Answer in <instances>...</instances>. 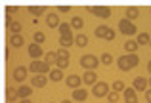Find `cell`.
<instances>
[{"instance_id": "obj_1", "label": "cell", "mask_w": 151, "mask_h": 103, "mask_svg": "<svg viewBox=\"0 0 151 103\" xmlns=\"http://www.w3.org/2000/svg\"><path fill=\"white\" fill-rule=\"evenodd\" d=\"M138 63H140V59H138L136 54H126V55H122V57H119L117 65H119L121 71H130V69H134Z\"/></svg>"}, {"instance_id": "obj_2", "label": "cell", "mask_w": 151, "mask_h": 103, "mask_svg": "<svg viewBox=\"0 0 151 103\" xmlns=\"http://www.w3.org/2000/svg\"><path fill=\"white\" fill-rule=\"evenodd\" d=\"M29 71L37 74H46V73H50V65L46 61H33L29 65Z\"/></svg>"}, {"instance_id": "obj_3", "label": "cell", "mask_w": 151, "mask_h": 103, "mask_svg": "<svg viewBox=\"0 0 151 103\" xmlns=\"http://www.w3.org/2000/svg\"><path fill=\"white\" fill-rule=\"evenodd\" d=\"M119 27H121V33L126 34V36H130V34H136V27H134V23L130 21V19H121V23H119Z\"/></svg>"}, {"instance_id": "obj_4", "label": "cell", "mask_w": 151, "mask_h": 103, "mask_svg": "<svg viewBox=\"0 0 151 103\" xmlns=\"http://www.w3.org/2000/svg\"><path fill=\"white\" fill-rule=\"evenodd\" d=\"M98 61H100V59H98L96 55H84V57H81V65L88 71H92L94 67H98Z\"/></svg>"}, {"instance_id": "obj_5", "label": "cell", "mask_w": 151, "mask_h": 103, "mask_svg": "<svg viewBox=\"0 0 151 103\" xmlns=\"http://www.w3.org/2000/svg\"><path fill=\"white\" fill-rule=\"evenodd\" d=\"M92 94L96 97H103V96H107V94H109V86H107L105 82H96V84H94V88H92Z\"/></svg>"}, {"instance_id": "obj_6", "label": "cell", "mask_w": 151, "mask_h": 103, "mask_svg": "<svg viewBox=\"0 0 151 103\" xmlns=\"http://www.w3.org/2000/svg\"><path fill=\"white\" fill-rule=\"evenodd\" d=\"M90 11H92L94 15H98V17H103V19H107L111 15V10L107 6H90L88 8Z\"/></svg>"}, {"instance_id": "obj_7", "label": "cell", "mask_w": 151, "mask_h": 103, "mask_svg": "<svg viewBox=\"0 0 151 103\" xmlns=\"http://www.w3.org/2000/svg\"><path fill=\"white\" fill-rule=\"evenodd\" d=\"M29 55L33 57V61H38V57H42V55H44V51H42L40 44H31V46H29Z\"/></svg>"}, {"instance_id": "obj_8", "label": "cell", "mask_w": 151, "mask_h": 103, "mask_svg": "<svg viewBox=\"0 0 151 103\" xmlns=\"http://www.w3.org/2000/svg\"><path fill=\"white\" fill-rule=\"evenodd\" d=\"M96 80H98V74L94 73V71H86V73L82 74V82H84V84L94 86V84H96Z\"/></svg>"}, {"instance_id": "obj_9", "label": "cell", "mask_w": 151, "mask_h": 103, "mask_svg": "<svg viewBox=\"0 0 151 103\" xmlns=\"http://www.w3.org/2000/svg\"><path fill=\"white\" fill-rule=\"evenodd\" d=\"M81 84H82V78H81V77H77V74H71V77H67V86H69V88L77 90V88H81Z\"/></svg>"}, {"instance_id": "obj_10", "label": "cell", "mask_w": 151, "mask_h": 103, "mask_svg": "<svg viewBox=\"0 0 151 103\" xmlns=\"http://www.w3.org/2000/svg\"><path fill=\"white\" fill-rule=\"evenodd\" d=\"M149 86V80H145V78H142V77H138L136 80H134V84H132V88H136V92H144L145 88Z\"/></svg>"}, {"instance_id": "obj_11", "label": "cell", "mask_w": 151, "mask_h": 103, "mask_svg": "<svg viewBox=\"0 0 151 103\" xmlns=\"http://www.w3.org/2000/svg\"><path fill=\"white\" fill-rule=\"evenodd\" d=\"M46 77L44 74H35V78H33V82H31V86H33V88H44L46 86Z\"/></svg>"}, {"instance_id": "obj_12", "label": "cell", "mask_w": 151, "mask_h": 103, "mask_svg": "<svg viewBox=\"0 0 151 103\" xmlns=\"http://www.w3.org/2000/svg\"><path fill=\"white\" fill-rule=\"evenodd\" d=\"M46 25H48L50 29H55V27L59 29V25H61V23H59L58 14H48V17H46Z\"/></svg>"}, {"instance_id": "obj_13", "label": "cell", "mask_w": 151, "mask_h": 103, "mask_svg": "<svg viewBox=\"0 0 151 103\" xmlns=\"http://www.w3.org/2000/svg\"><path fill=\"white\" fill-rule=\"evenodd\" d=\"M25 77H27V69L25 67H15L14 69V80L21 82V80H25Z\"/></svg>"}, {"instance_id": "obj_14", "label": "cell", "mask_w": 151, "mask_h": 103, "mask_svg": "<svg viewBox=\"0 0 151 103\" xmlns=\"http://www.w3.org/2000/svg\"><path fill=\"white\" fill-rule=\"evenodd\" d=\"M124 101L126 103H136V88H126L124 90Z\"/></svg>"}, {"instance_id": "obj_15", "label": "cell", "mask_w": 151, "mask_h": 103, "mask_svg": "<svg viewBox=\"0 0 151 103\" xmlns=\"http://www.w3.org/2000/svg\"><path fill=\"white\" fill-rule=\"evenodd\" d=\"M86 96H88V94H86L84 88H77V90L73 92V99H75V101H84Z\"/></svg>"}, {"instance_id": "obj_16", "label": "cell", "mask_w": 151, "mask_h": 103, "mask_svg": "<svg viewBox=\"0 0 151 103\" xmlns=\"http://www.w3.org/2000/svg\"><path fill=\"white\" fill-rule=\"evenodd\" d=\"M23 42H25V40H23V36H21V34H12L10 44L14 46V48H21V46H23Z\"/></svg>"}, {"instance_id": "obj_17", "label": "cell", "mask_w": 151, "mask_h": 103, "mask_svg": "<svg viewBox=\"0 0 151 103\" xmlns=\"http://www.w3.org/2000/svg\"><path fill=\"white\" fill-rule=\"evenodd\" d=\"M17 94H19V99H25L33 94V88L31 86H21V88H17Z\"/></svg>"}, {"instance_id": "obj_18", "label": "cell", "mask_w": 151, "mask_h": 103, "mask_svg": "<svg viewBox=\"0 0 151 103\" xmlns=\"http://www.w3.org/2000/svg\"><path fill=\"white\" fill-rule=\"evenodd\" d=\"M61 78H63L61 69H52V71H50V80H52V82H59Z\"/></svg>"}, {"instance_id": "obj_19", "label": "cell", "mask_w": 151, "mask_h": 103, "mask_svg": "<svg viewBox=\"0 0 151 103\" xmlns=\"http://www.w3.org/2000/svg\"><path fill=\"white\" fill-rule=\"evenodd\" d=\"M138 15H140V10H138V8H134V6L126 8V19H130V21H132V19H136Z\"/></svg>"}, {"instance_id": "obj_20", "label": "cell", "mask_w": 151, "mask_h": 103, "mask_svg": "<svg viewBox=\"0 0 151 103\" xmlns=\"http://www.w3.org/2000/svg\"><path fill=\"white\" fill-rule=\"evenodd\" d=\"M59 44H61V48H69L71 44H73V34H65V36L59 38Z\"/></svg>"}, {"instance_id": "obj_21", "label": "cell", "mask_w": 151, "mask_h": 103, "mask_svg": "<svg viewBox=\"0 0 151 103\" xmlns=\"http://www.w3.org/2000/svg\"><path fill=\"white\" fill-rule=\"evenodd\" d=\"M138 44H140V46H144V44H151V38H149V34L147 33H140V34H138Z\"/></svg>"}, {"instance_id": "obj_22", "label": "cell", "mask_w": 151, "mask_h": 103, "mask_svg": "<svg viewBox=\"0 0 151 103\" xmlns=\"http://www.w3.org/2000/svg\"><path fill=\"white\" fill-rule=\"evenodd\" d=\"M75 44H77V46H81V48L88 46V36H86V34H78V36L75 38Z\"/></svg>"}, {"instance_id": "obj_23", "label": "cell", "mask_w": 151, "mask_h": 103, "mask_svg": "<svg viewBox=\"0 0 151 103\" xmlns=\"http://www.w3.org/2000/svg\"><path fill=\"white\" fill-rule=\"evenodd\" d=\"M107 33H109V27H107V25H100V27L96 29V36H98V38H105Z\"/></svg>"}, {"instance_id": "obj_24", "label": "cell", "mask_w": 151, "mask_h": 103, "mask_svg": "<svg viewBox=\"0 0 151 103\" xmlns=\"http://www.w3.org/2000/svg\"><path fill=\"white\" fill-rule=\"evenodd\" d=\"M138 46H140V44H138V42H134V40H128V42H124V50L128 51V54H134V51L138 50Z\"/></svg>"}, {"instance_id": "obj_25", "label": "cell", "mask_w": 151, "mask_h": 103, "mask_svg": "<svg viewBox=\"0 0 151 103\" xmlns=\"http://www.w3.org/2000/svg\"><path fill=\"white\" fill-rule=\"evenodd\" d=\"M6 97H8V101H15V99L19 97L17 90H14V88H6Z\"/></svg>"}, {"instance_id": "obj_26", "label": "cell", "mask_w": 151, "mask_h": 103, "mask_svg": "<svg viewBox=\"0 0 151 103\" xmlns=\"http://www.w3.org/2000/svg\"><path fill=\"white\" fill-rule=\"evenodd\" d=\"M71 23H61L59 25V33H61V36H65V34H71Z\"/></svg>"}, {"instance_id": "obj_27", "label": "cell", "mask_w": 151, "mask_h": 103, "mask_svg": "<svg viewBox=\"0 0 151 103\" xmlns=\"http://www.w3.org/2000/svg\"><path fill=\"white\" fill-rule=\"evenodd\" d=\"M71 27H73V29H82V27H84V21H82L81 17H73L71 19Z\"/></svg>"}, {"instance_id": "obj_28", "label": "cell", "mask_w": 151, "mask_h": 103, "mask_svg": "<svg viewBox=\"0 0 151 103\" xmlns=\"http://www.w3.org/2000/svg\"><path fill=\"white\" fill-rule=\"evenodd\" d=\"M44 40H46V34L42 33V31H37V33H35V44H42Z\"/></svg>"}, {"instance_id": "obj_29", "label": "cell", "mask_w": 151, "mask_h": 103, "mask_svg": "<svg viewBox=\"0 0 151 103\" xmlns=\"http://www.w3.org/2000/svg\"><path fill=\"white\" fill-rule=\"evenodd\" d=\"M55 63H58V69H65V67L69 65V57H58Z\"/></svg>"}, {"instance_id": "obj_30", "label": "cell", "mask_w": 151, "mask_h": 103, "mask_svg": "<svg viewBox=\"0 0 151 103\" xmlns=\"http://www.w3.org/2000/svg\"><path fill=\"white\" fill-rule=\"evenodd\" d=\"M113 90H115V92H119V94H121V92H124V82H122V80H115L113 82Z\"/></svg>"}, {"instance_id": "obj_31", "label": "cell", "mask_w": 151, "mask_h": 103, "mask_svg": "<svg viewBox=\"0 0 151 103\" xmlns=\"http://www.w3.org/2000/svg\"><path fill=\"white\" fill-rule=\"evenodd\" d=\"M10 31H12V34H19V33H21V23H19V21H14L10 25Z\"/></svg>"}, {"instance_id": "obj_32", "label": "cell", "mask_w": 151, "mask_h": 103, "mask_svg": "<svg viewBox=\"0 0 151 103\" xmlns=\"http://www.w3.org/2000/svg\"><path fill=\"white\" fill-rule=\"evenodd\" d=\"M27 10H29V11H31L33 15H37V17H38V15H40L42 11H44V8H42V6H29Z\"/></svg>"}, {"instance_id": "obj_33", "label": "cell", "mask_w": 151, "mask_h": 103, "mask_svg": "<svg viewBox=\"0 0 151 103\" xmlns=\"http://www.w3.org/2000/svg\"><path fill=\"white\" fill-rule=\"evenodd\" d=\"M55 59H58V51H48V54L44 55V61L48 63V65H50L52 61H55Z\"/></svg>"}, {"instance_id": "obj_34", "label": "cell", "mask_w": 151, "mask_h": 103, "mask_svg": "<svg viewBox=\"0 0 151 103\" xmlns=\"http://www.w3.org/2000/svg\"><path fill=\"white\" fill-rule=\"evenodd\" d=\"M100 61L103 63V65H111V63H113V55H111V54H103Z\"/></svg>"}, {"instance_id": "obj_35", "label": "cell", "mask_w": 151, "mask_h": 103, "mask_svg": "<svg viewBox=\"0 0 151 103\" xmlns=\"http://www.w3.org/2000/svg\"><path fill=\"white\" fill-rule=\"evenodd\" d=\"M107 99H109V103H115V101H119V92H109L107 94Z\"/></svg>"}, {"instance_id": "obj_36", "label": "cell", "mask_w": 151, "mask_h": 103, "mask_svg": "<svg viewBox=\"0 0 151 103\" xmlns=\"http://www.w3.org/2000/svg\"><path fill=\"white\" fill-rule=\"evenodd\" d=\"M58 57H69V51H67L65 48H61V50H58Z\"/></svg>"}, {"instance_id": "obj_37", "label": "cell", "mask_w": 151, "mask_h": 103, "mask_svg": "<svg viewBox=\"0 0 151 103\" xmlns=\"http://www.w3.org/2000/svg\"><path fill=\"white\" fill-rule=\"evenodd\" d=\"M15 11H17L15 6H6V15H12V14H15Z\"/></svg>"}, {"instance_id": "obj_38", "label": "cell", "mask_w": 151, "mask_h": 103, "mask_svg": "<svg viewBox=\"0 0 151 103\" xmlns=\"http://www.w3.org/2000/svg\"><path fill=\"white\" fill-rule=\"evenodd\" d=\"M145 99H147V103H151V88L145 90Z\"/></svg>"}, {"instance_id": "obj_39", "label": "cell", "mask_w": 151, "mask_h": 103, "mask_svg": "<svg viewBox=\"0 0 151 103\" xmlns=\"http://www.w3.org/2000/svg\"><path fill=\"white\" fill-rule=\"evenodd\" d=\"M105 38H107V40H113V38H115V33L109 29V33H107V36H105Z\"/></svg>"}, {"instance_id": "obj_40", "label": "cell", "mask_w": 151, "mask_h": 103, "mask_svg": "<svg viewBox=\"0 0 151 103\" xmlns=\"http://www.w3.org/2000/svg\"><path fill=\"white\" fill-rule=\"evenodd\" d=\"M12 23H14V21H12V15H6V27H10Z\"/></svg>"}, {"instance_id": "obj_41", "label": "cell", "mask_w": 151, "mask_h": 103, "mask_svg": "<svg viewBox=\"0 0 151 103\" xmlns=\"http://www.w3.org/2000/svg\"><path fill=\"white\" fill-rule=\"evenodd\" d=\"M58 10H61V11H69V6H58Z\"/></svg>"}, {"instance_id": "obj_42", "label": "cell", "mask_w": 151, "mask_h": 103, "mask_svg": "<svg viewBox=\"0 0 151 103\" xmlns=\"http://www.w3.org/2000/svg\"><path fill=\"white\" fill-rule=\"evenodd\" d=\"M19 103H33V101H31L29 97H25V99H21V101H19Z\"/></svg>"}, {"instance_id": "obj_43", "label": "cell", "mask_w": 151, "mask_h": 103, "mask_svg": "<svg viewBox=\"0 0 151 103\" xmlns=\"http://www.w3.org/2000/svg\"><path fill=\"white\" fill-rule=\"evenodd\" d=\"M147 71H149V73H151V61L147 63Z\"/></svg>"}, {"instance_id": "obj_44", "label": "cell", "mask_w": 151, "mask_h": 103, "mask_svg": "<svg viewBox=\"0 0 151 103\" xmlns=\"http://www.w3.org/2000/svg\"><path fill=\"white\" fill-rule=\"evenodd\" d=\"M61 103H71V99H63V101H61Z\"/></svg>"}, {"instance_id": "obj_45", "label": "cell", "mask_w": 151, "mask_h": 103, "mask_svg": "<svg viewBox=\"0 0 151 103\" xmlns=\"http://www.w3.org/2000/svg\"><path fill=\"white\" fill-rule=\"evenodd\" d=\"M149 86H151V78H149Z\"/></svg>"}, {"instance_id": "obj_46", "label": "cell", "mask_w": 151, "mask_h": 103, "mask_svg": "<svg viewBox=\"0 0 151 103\" xmlns=\"http://www.w3.org/2000/svg\"><path fill=\"white\" fill-rule=\"evenodd\" d=\"M136 103H138V101H136Z\"/></svg>"}, {"instance_id": "obj_47", "label": "cell", "mask_w": 151, "mask_h": 103, "mask_svg": "<svg viewBox=\"0 0 151 103\" xmlns=\"http://www.w3.org/2000/svg\"><path fill=\"white\" fill-rule=\"evenodd\" d=\"M149 46H151V44H149Z\"/></svg>"}]
</instances>
